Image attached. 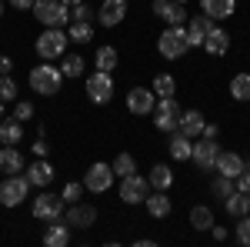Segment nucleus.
Listing matches in <instances>:
<instances>
[{"label":"nucleus","mask_w":250,"mask_h":247,"mask_svg":"<svg viewBox=\"0 0 250 247\" xmlns=\"http://www.w3.org/2000/svg\"><path fill=\"white\" fill-rule=\"evenodd\" d=\"M204 50H207L210 57H224V54L230 50V34H227L224 27H217V23H213V30L204 37Z\"/></svg>","instance_id":"18"},{"label":"nucleus","mask_w":250,"mask_h":247,"mask_svg":"<svg viewBox=\"0 0 250 247\" xmlns=\"http://www.w3.org/2000/svg\"><path fill=\"white\" fill-rule=\"evenodd\" d=\"M27 80H30V90H37L40 97H54L60 90V84H63V74H60V67H54V64H37L27 74Z\"/></svg>","instance_id":"2"},{"label":"nucleus","mask_w":250,"mask_h":247,"mask_svg":"<svg viewBox=\"0 0 250 247\" xmlns=\"http://www.w3.org/2000/svg\"><path fill=\"white\" fill-rule=\"evenodd\" d=\"M43 244L47 247H67L70 244V224H67L63 217L50 221V227H47V234H43Z\"/></svg>","instance_id":"21"},{"label":"nucleus","mask_w":250,"mask_h":247,"mask_svg":"<svg viewBox=\"0 0 250 247\" xmlns=\"http://www.w3.org/2000/svg\"><path fill=\"white\" fill-rule=\"evenodd\" d=\"M213 171L224 174V177H237V174L244 171V157H240L237 151H220L217 160H213Z\"/></svg>","instance_id":"20"},{"label":"nucleus","mask_w":250,"mask_h":247,"mask_svg":"<svg viewBox=\"0 0 250 247\" xmlns=\"http://www.w3.org/2000/svg\"><path fill=\"white\" fill-rule=\"evenodd\" d=\"M23 167H27L23 154H20L14 144H3V147H0V171L3 174H20Z\"/></svg>","instance_id":"23"},{"label":"nucleus","mask_w":250,"mask_h":247,"mask_svg":"<svg viewBox=\"0 0 250 247\" xmlns=\"http://www.w3.org/2000/svg\"><path fill=\"white\" fill-rule=\"evenodd\" d=\"M10 7H17V10H30L34 7V0H7Z\"/></svg>","instance_id":"47"},{"label":"nucleus","mask_w":250,"mask_h":247,"mask_svg":"<svg viewBox=\"0 0 250 247\" xmlns=\"http://www.w3.org/2000/svg\"><path fill=\"white\" fill-rule=\"evenodd\" d=\"M14 117H17L20 124H27V120L34 117V104H27V100H17V104H14Z\"/></svg>","instance_id":"41"},{"label":"nucleus","mask_w":250,"mask_h":247,"mask_svg":"<svg viewBox=\"0 0 250 247\" xmlns=\"http://www.w3.org/2000/svg\"><path fill=\"white\" fill-rule=\"evenodd\" d=\"M30 10L43 27H67L70 23V7L63 0H34Z\"/></svg>","instance_id":"4"},{"label":"nucleus","mask_w":250,"mask_h":247,"mask_svg":"<svg viewBox=\"0 0 250 247\" xmlns=\"http://www.w3.org/2000/svg\"><path fill=\"white\" fill-rule=\"evenodd\" d=\"M27 190H30V180L23 174H10L7 180H0V204L3 207H20L27 201Z\"/></svg>","instance_id":"6"},{"label":"nucleus","mask_w":250,"mask_h":247,"mask_svg":"<svg viewBox=\"0 0 250 247\" xmlns=\"http://www.w3.org/2000/svg\"><path fill=\"white\" fill-rule=\"evenodd\" d=\"M233 187L240 190V194H250V167H244V171L233 177Z\"/></svg>","instance_id":"42"},{"label":"nucleus","mask_w":250,"mask_h":247,"mask_svg":"<svg viewBox=\"0 0 250 247\" xmlns=\"http://www.w3.org/2000/svg\"><path fill=\"white\" fill-rule=\"evenodd\" d=\"M94 17H97V7H90L87 0H80V3L70 7V20H77V23H90Z\"/></svg>","instance_id":"37"},{"label":"nucleus","mask_w":250,"mask_h":247,"mask_svg":"<svg viewBox=\"0 0 250 247\" xmlns=\"http://www.w3.org/2000/svg\"><path fill=\"white\" fill-rule=\"evenodd\" d=\"M63 3H67V7H74V3H80V0H63Z\"/></svg>","instance_id":"48"},{"label":"nucleus","mask_w":250,"mask_h":247,"mask_svg":"<svg viewBox=\"0 0 250 247\" xmlns=\"http://www.w3.org/2000/svg\"><path fill=\"white\" fill-rule=\"evenodd\" d=\"M177 3H187V0H177Z\"/></svg>","instance_id":"51"},{"label":"nucleus","mask_w":250,"mask_h":247,"mask_svg":"<svg viewBox=\"0 0 250 247\" xmlns=\"http://www.w3.org/2000/svg\"><path fill=\"white\" fill-rule=\"evenodd\" d=\"M20 140H23V124H20L17 117L0 120V144H14V147H17Z\"/></svg>","instance_id":"28"},{"label":"nucleus","mask_w":250,"mask_h":247,"mask_svg":"<svg viewBox=\"0 0 250 247\" xmlns=\"http://www.w3.org/2000/svg\"><path fill=\"white\" fill-rule=\"evenodd\" d=\"M110 187H114V167L104 164V160L90 164L87 174H83V190H90V194H107Z\"/></svg>","instance_id":"7"},{"label":"nucleus","mask_w":250,"mask_h":247,"mask_svg":"<svg viewBox=\"0 0 250 247\" xmlns=\"http://www.w3.org/2000/svg\"><path fill=\"white\" fill-rule=\"evenodd\" d=\"M117 47H110V44H104V47H97V57H94V67L97 70H107V74H114L117 67Z\"/></svg>","instance_id":"30"},{"label":"nucleus","mask_w":250,"mask_h":247,"mask_svg":"<svg viewBox=\"0 0 250 247\" xmlns=\"http://www.w3.org/2000/svg\"><path fill=\"white\" fill-rule=\"evenodd\" d=\"M233 177H224V174H213V180H210V194L217 197V201H224V197H230L233 194Z\"/></svg>","instance_id":"35"},{"label":"nucleus","mask_w":250,"mask_h":247,"mask_svg":"<svg viewBox=\"0 0 250 247\" xmlns=\"http://www.w3.org/2000/svg\"><path fill=\"white\" fill-rule=\"evenodd\" d=\"M210 234H213V241H227V230L220 227L217 221H213V227H210Z\"/></svg>","instance_id":"45"},{"label":"nucleus","mask_w":250,"mask_h":247,"mask_svg":"<svg viewBox=\"0 0 250 247\" xmlns=\"http://www.w3.org/2000/svg\"><path fill=\"white\" fill-rule=\"evenodd\" d=\"M10 70H14V60L3 54V57H0V74H10Z\"/></svg>","instance_id":"46"},{"label":"nucleus","mask_w":250,"mask_h":247,"mask_svg":"<svg viewBox=\"0 0 250 247\" xmlns=\"http://www.w3.org/2000/svg\"><path fill=\"white\" fill-rule=\"evenodd\" d=\"M150 194V180L140 177V174H130V177H120V201L124 204H144Z\"/></svg>","instance_id":"9"},{"label":"nucleus","mask_w":250,"mask_h":247,"mask_svg":"<svg viewBox=\"0 0 250 247\" xmlns=\"http://www.w3.org/2000/svg\"><path fill=\"white\" fill-rule=\"evenodd\" d=\"M240 224H237V244L250 247V214H244V217H237Z\"/></svg>","instance_id":"40"},{"label":"nucleus","mask_w":250,"mask_h":247,"mask_svg":"<svg viewBox=\"0 0 250 247\" xmlns=\"http://www.w3.org/2000/svg\"><path fill=\"white\" fill-rule=\"evenodd\" d=\"M67 44H70V37H67L63 27H47L37 37V54L43 60H60L67 54Z\"/></svg>","instance_id":"5"},{"label":"nucleus","mask_w":250,"mask_h":247,"mask_svg":"<svg viewBox=\"0 0 250 247\" xmlns=\"http://www.w3.org/2000/svg\"><path fill=\"white\" fill-rule=\"evenodd\" d=\"M83 67H87V60L80 57V54H63V60H60V74H63V80H77V77H83Z\"/></svg>","instance_id":"29"},{"label":"nucleus","mask_w":250,"mask_h":247,"mask_svg":"<svg viewBox=\"0 0 250 247\" xmlns=\"http://www.w3.org/2000/svg\"><path fill=\"white\" fill-rule=\"evenodd\" d=\"M213 23H217V20H210L207 14L190 17V23H187V44H190V47H204V37L213 30Z\"/></svg>","instance_id":"17"},{"label":"nucleus","mask_w":250,"mask_h":247,"mask_svg":"<svg viewBox=\"0 0 250 247\" xmlns=\"http://www.w3.org/2000/svg\"><path fill=\"white\" fill-rule=\"evenodd\" d=\"M154 104H157V97L150 87H130L127 90V111L134 117H150L154 114Z\"/></svg>","instance_id":"12"},{"label":"nucleus","mask_w":250,"mask_h":247,"mask_svg":"<svg viewBox=\"0 0 250 247\" xmlns=\"http://www.w3.org/2000/svg\"><path fill=\"white\" fill-rule=\"evenodd\" d=\"M63 221L70 224V230L77 227V230H87V227H94L97 224V210L90 207V204H67V210H63Z\"/></svg>","instance_id":"13"},{"label":"nucleus","mask_w":250,"mask_h":247,"mask_svg":"<svg viewBox=\"0 0 250 247\" xmlns=\"http://www.w3.org/2000/svg\"><path fill=\"white\" fill-rule=\"evenodd\" d=\"M190 227L193 230H210L213 227V210L207 204H197L190 207Z\"/></svg>","instance_id":"31"},{"label":"nucleus","mask_w":250,"mask_h":247,"mask_svg":"<svg viewBox=\"0 0 250 247\" xmlns=\"http://www.w3.org/2000/svg\"><path fill=\"white\" fill-rule=\"evenodd\" d=\"M204 124H207V120H204V114H200L197 107H190V111H184V114H180L177 131H184L190 140H197V137H200V131H204Z\"/></svg>","instance_id":"24"},{"label":"nucleus","mask_w":250,"mask_h":247,"mask_svg":"<svg viewBox=\"0 0 250 247\" xmlns=\"http://www.w3.org/2000/svg\"><path fill=\"white\" fill-rule=\"evenodd\" d=\"M237 10V0H200V14H207L210 20H227Z\"/></svg>","instance_id":"22"},{"label":"nucleus","mask_w":250,"mask_h":247,"mask_svg":"<svg viewBox=\"0 0 250 247\" xmlns=\"http://www.w3.org/2000/svg\"><path fill=\"white\" fill-rule=\"evenodd\" d=\"M87 97L94 104H110L114 100V77L107 70H97V74L87 77Z\"/></svg>","instance_id":"10"},{"label":"nucleus","mask_w":250,"mask_h":247,"mask_svg":"<svg viewBox=\"0 0 250 247\" xmlns=\"http://www.w3.org/2000/svg\"><path fill=\"white\" fill-rule=\"evenodd\" d=\"M0 120H3V100H0Z\"/></svg>","instance_id":"50"},{"label":"nucleus","mask_w":250,"mask_h":247,"mask_svg":"<svg viewBox=\"0 0 250 247\" xmlns=\"http://www.w3.org/2000/svg\"><path fill=\"white\" fill-rule=\"evenodd\" d=\"M217 154H220V144L217 140H210V137H200L197 144H193L190 151V164L197 167V171H213V160H217Z\"/></svg>","instance_id":"11"},{"label":"nucleus","mask_w":250,"mask_h":247,"mask_svg":"<svg viewBox=\"0 0 250 247\" xmlns=\"http://www.w3.org/2000/svg\"><path fill=\"white\" fill-rule=\"evenodd\" d=\"M180 114H184V107L177 104V97H157L150 117H154V127L160 134H173L177 124H180Z\"/></svg>","instance_id":"3"},{"label":"nucleus","mask_w":250,"mask_h":247,"mask_svg":"<svg viewBox=\"0 0 250 247\" xmlns=\"http://www.w3.org/2000/svg\"><path fill=\"white\" fill-rule=\"evenodd\" d=\"M157 50H160V57H167V60H180L187 50H190V44H187V27L177 23V27L160 30V37H157Z\"/></svg>","instance_id":"1"},{"label":"nucleus","mask_w":250,"mask_h":247,"mask_svg":"<svg viewBox=\"0 0 250 247\" xmlns=\"http://www.w3.org/2000/svg\"><path fill=\"white\" fill-rule=\"evenodd\" d=\"M217 134H220V127H217V124H204L200 137H210V140H217Z\"/></svg>","instance_id":"44"},{"label":"nucleus","mask_w":250,"mask_h":247,"mask_svg":"<svg viewBox=\"0 0 250 247\" xmlns=\"http://www.w3.org/2000/svg\"><path fill=\"white\" fill-rule=\"evenodd\" d=\"M60 197H63V204H77L80 197H83V184L80 180H70L67 187L60 190Z\"/></svg>","instance_id":"39"},{"label":"nucleus","mask_w":250,"mask_h":247,"mask_svg":"<svg viewBox=\"0 0 250 247\" xmlns=\"http://www.w3.org/2000/svg\"><path fill=\"white\" fill-rule=\"evenodd\" d=\"M110 167H114V177H130V174H137V160H134V154H117L114 157V164H110Z\"/></svg>","instance_id":"33"},{"label":"nucleus","mask_w":250,"mask_h":247,"mask_svg":"<svg viewBox=\"0 0 250 247\" xmlns=\"http://www.w3.org/2000/svg\"><path fill=\"white\" fill-rule=\"evenodd\" d=\"M63 210H67V204H63V197L60 194H50V190H43V194H37L34 197V217L37 221H57V217H63Z\"/></svg>","instance_id":"8"},{"label":"nucleus","mask_w":250,"mask_h":247,"mask_svg":"<svg viewBox=\"0 0 250 247\" xmlns=\"http://www.w3.org/2000/svg\"><path fill=\"white\" fill-rule=\"evenodd\" d=\"M124 17H127V0H104V3L97 7L100 27H120Z\"/></svg>","instance_id":"15"},{"label":"nucleus","mask_w":250,"mask_h":247,"mask_svg":"<svg viewBox=\"0 0 250 247\" xmlns=\"http://www.w3.org/2000/svg\"><path fill=\"white\" fill-rule=\"evenodd\" d=\"M17 80H14V77L10 74H0V100H3V104H7V100H17Z\"/></svg>","instance_id":"38"},{"label":"nucleus","mask_w":250,"mask_h":247,"mask_svg":"<svg viewBox=\"0 0 250 247\" xmlns=\"http://www.w3.org/2000/svg\"><path fill=\"white\" fill-rule=\"evenodd\" d=\"M67 37L74 40V44H90V40H94V27H90V23H77V20H70Z\"/></svg>","instance_id":"36"},{"label":"nucleus","mask_w":250,"mask_h":247,"mask_svg":"<svg viewBox=\"0 0 250 247\" xmlns=\"http://www.w3.org/2000/svg\"><path fill=\"white\" fill-rule=\"evenodd\" d=\"M154 14L167 27H177V23H187V3H177V0H154Z\"/></svg>","instance_id":"14"},{"label":"nucleus","mask_w":250,"mask_h":247,"mask_svg":"<svg viewBox=\"0 0 250 247\" xmlns=\"http://www.w3.org/2000/svg\"><path fill=\"white\" fill-rule=\"evenodd\" d=\"M54 164L47 160V157H37L34 164H27V180H30V187H50L54 184Z\"/></svg>","instance_id":"16"},{"label":"nucleus","mask_w":250,"mask_h":247,"mask_svg":"<svg viewBox=\"0 0 250 247\" xmlns=\"http://www.w3.org/2000/svg\"><path fill=\"white\" fill-rule=\"evenodd\" d=\"M147 180H150V190H170L173 187V171L167 164H154L150 174H147Z\"/></svg>","instance_id":"26"},{"label":"nucleus","mask_w":250,"mask_h":247,"mask_svg":"<svg viewBox=\"0 0 250 247\" xmlns=\"http://www.w3.org/2000/svg\"><path fill=\"white\" fill-rule=\"evenodd\" d=\"M3 3H7V0H0V17H3Z\"/></svg>","instance_id":"49"},{"label":"nucleus","mask_w":250,"mask_h":247,"mask_svg":"<svg viewBox=\"0 0 250 247\" xmlns=\"http://www.w3.org/2000/svg\"><path fill=\"white\" fill-rule=\"evenodd\" d=\"M144 204H147V214H150L154 221H164V217H170V210H173L170 197H167V190H150Z\"/></svg>","instance_id":"19"},{"label":"nucleus","mask_w":250,"mask_h":247,"mask_svg":"<svg viewBox=\"0 0 250 247\" xmlns=\"http://www.w3.org/2000/svg\"><path fill=\"white\" fill-rule=\"evenodd\" d=\"M230 97L240 104H250V74H237L230 80Z\"/></svg>","instance_id":"32"},{"label":"nucleus","mask_w":250,"mask_h":247,"mask_svg":"<svg viewBox=\"0 0 250 247\" xmlns=\"http://www.w3.org/2000/svg\"><path fill=\"white\" fill-rule=\"evenodd\" d=\"M224 210L230 214L233 221H237V217H244V214H250V194H240V190H233L230 197H224Z\"/></svg>","instance_id":"27"},{"label":"nucleus","mask_w":250,"mask_h":247,"mask_svg":"<svg viewBox=\"0 0 250 247\" xmlns=\"http://www.w3.org/2000/svg\"><path fill=\"white\" fill-rule=\"evenodd\" d=\"M150 90H154V97H173L177 94V80H173L170 74H157L154 84H150Z\"/></svg>","instance_id":"34"},{"label":"nucleus","mask_w":250,"mask_h":247,"mask_svg":"<svg viewBox=\"0 0 250 247\" xmlns=\"http://www.w3.org/2000/svg\"><path fill=\"white\" fill-rule=\"evenodd\" d=\"M167 151H170L173 160H190L193 144H190V137H187L184 131H173V134H170V144H167Z\"/></svg>","instance_id":"25"},{"label":"nucleus","mask_w":250,"mask_h":247,"mask_svg":"<svg viewBox=\"0 0 250 247\" xmlns=\"http://www.w3.org/2000/svg\"><path fill=\"white\" fill-rule=\"evenodd\" d=\"M30 151H34V157H47V151H50V144H47V140H43V134H40L37 140H34V144H30Z\"/></svg>","instance_id":"43"}]
</instances>
